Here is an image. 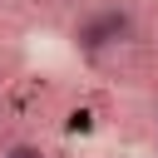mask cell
<instances>
[{
  "instance_id": "1",
  "label": "cell",
  "mask_w": 158,
  "mask_h": 158,
  "mask_svg": "<svg viewBox=\"0 0 158 158\" xmlns=\"http://www.w3.org/2000/svg\"><path fill=\"white\" fill-rule=\"evenodd\" d=\"M128 40H133V15H128V5H118V0L94 5V10H84V15L74 20V44H79L84 54H104V49H118V44H128Z\"/></svg>"
},
{
  "instance_id": "2",
  "label": "cell",
  "mask_w": 158,
  "mask_h": 158,
  "mask_svg": "<svg viewBox=\"0 0 158 158\" xmlns=\"http://www.w3.org/2000/svg\"><path fill=\"white\" fill-rule=\"evenodd\" d=\"M5 158H44V148H40L35 138H20V143H10V148H5Z\"/></svg>"
},
{
  "instance_id": "3",
  "label": "cell",
  "mask_w": 158,
  "mask_h": 158,
  "mask_svg": "<svg viewBox=\"0 0 158 158\" xmlns=\"http://www.w3.org/2000/svg\"><path fill=\"white\" fill-rule=\"evenodd\" d=\"M0 158H5V148H0Z\"/></svg>"
}]
</instances>
